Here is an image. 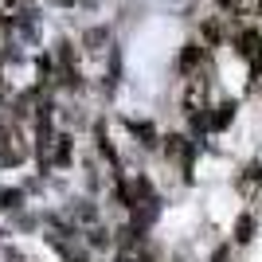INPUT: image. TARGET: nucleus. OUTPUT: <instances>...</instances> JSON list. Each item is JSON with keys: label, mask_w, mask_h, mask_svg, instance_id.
<instances>
[{"label": "nucleus", "mask_w": 262, "mask_h": 262, "mask_svg": "<svg viewBox=\"0 0 262 262\" xmlns=\"http://www.w3.org/2000/svg\"><path fill=\"white\" fill-rule=\"evenodd\" d=\"M24 157H28V145H24V133L16 129V125H0V164L4 168H12V164H20Z\"/></svg>", "instance_id": "obj_1"}, {"label": "nucleus", "mask_w": 262, "mask_h": 262, "mask_svg": "<svg viewBox=\"0 0 262 262\" xmlns=\"http://www.w3.org/2000/svg\"><path fill=\"white\" fill-rule=\"evenodd\" d=\"M200 59H204V47H200V43H188L184 51H180V59H176V67L188 75V71H196V67H200Z\"/></svg>", "instance_id": "obj_2"}, {"label": "nucleus", "mask_w": 262, "mask_h": 262, "mask_svg": "<svg viewBox=\"0 0 262 262\" xmlns=\"http://www.w3.org/2000/svg\"><path fill=\"white\" fill-rule=\"evenodd\" d=\"M51 164H71V137L55 133V149H51Z\"/></svg>", "instance_id": "obj_3"}, {"label": "nucleus", "mask_w": 262, "mask_h": 262, "mask_svg": "<svg viewBox=\"0 0 262 262\" xmlns=\"http://www.w3.org/2000/svg\"><path fill=\"white\" fill-rule=\"evenodd\" d=\"M231 118H235V102H223V106H215V114H211V129H227Z\"/></svg>", "instance_id": "obj_4"}, {"label": "nucleus", "mask_w": 262, "mask_h": 262, "mask_svg": "<svg viewBox=\"0 0 262 262\" xmlns=\"http://www.w3.org/2000/svg\"><path fill=\"white\" fill-rule=\"evenodd\" d=\"M258 47H262V35L258 32H243L239 35V55H243V59H254Z\"/></svg>", "instance_id": "obj_5"}, {"label": "nucleus", "mask_w": 262, "mask_h": 262, "mask_svg": "<svg viewBox=\"0 0 262 262\" xmlns=\"http://www.w3.org/2000/svg\"><path fill=\"white\" fill-rule=\"evenodd\" d=\"M258 184H262V164L254 161V164H247V176L239 180V188H243V192H254Z\"/></svg>", "instance_id": "obj_6"}, {"label": "nucleus", "mask_w": 262, "mask_h": 262, "mask_svg": "<svg viewBox=\"0 0 262 262\" xmlns=\"http://www.w3.org/2000/svg\"><path fill=\"white\" fill-rule=\"evenodd\" d=\"M235 239H239V243H251L254 239V219L251 215H239V223H235Z\"/></svg>", "instance_id": "obj_7"}, {"label": "nucleus", "mask_w": 262, "mask_h": 262, "mask_svg": "<svg viewBox=\"0 0 262 262\" xmlns=\"http://www.w3.org/2000/svg\"><path fill=\"white\" fill-rule=\"evenodd\" d=\"M106 39H110V32H106V28H90L82 43H86L90 51H102V43H106Z\"/></svg>", "instance_id": "obj_8"}, {"label": "nucleus", "mask_w": 262, "mask_h": 262, "mask_svg": "<svg viewBox=\"0 0 262 262\" xmlns=\"http://www.w3.org/2000/svg\"><path fill=\"white\" fill-rule=\"evenodd\" d=\"M129 129H133V133H141V137H145L141 145H157V133H153V125H145V121L137 125V121H129Z\"/></svg>", "instance_id": "obj_9"}, {"label": "nucleus", "mask_w": 262, "mask_h": 262, "mask_svg": "<svg viewBox=\"0 0 262 262\" xmlns=\"http://www.w3.org/2000/svg\"><path fill=\"white\" fill-rule=\"evenodd\" d=\"M211 262H231V247L223 243V247H215V254H211Z\"/></svg>", "instance_id": "obj_10"}, {"label": "nucleus", "mask_w": 262, "mask_h": 262, "mask_svg": "<svg viewBox=\"0 0 262 262\" xmlns=\"http://www.w3.org/2000/svg\"><path fill=\"white\" fill-rule=\"evenodd\" d=\"M251 71H254V75H262V47L254 51V59H251Z\"/></svg>", "instance_id": "obj_11"}, {"label": "nucleus", "mask_w": 262, "mask_h": 262, "mask_svg": "<svg viewBox=\"0 0 262 262\" xmlns=\"http://www.w3.org/2000/svg\"><path fill=\"white\" fill-rule=\"evenodd\" d=\"M219 8H235V0H215Z\"/></svg>", "instance_id": "obj_12"}]
</instances>
